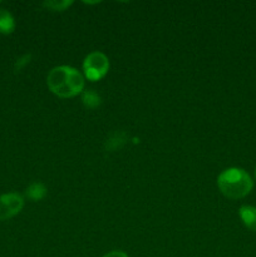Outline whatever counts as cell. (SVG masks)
<instances>
[{
    "label": "cell",
    "instance_id": "obj_5",
    "mask_svg": "<svg viewBox=\"0 0 256 257\" xmlns=\"http://www.w3.org/2000/svg\"><path fill=\"white\" fill-rule=\"evenodd\" d=\"M243 225L250 230L256 231V207L253 206H242L238 211Z\"/></svg>",
    "mask_w": 256,
    "mask_h": 257
},
{
    "label": "cell",
    "instance_id": "obj_3",
    "mask_svg": "<svg viewBox=\"0 0 256 257\" xmlns=\"http://www.w3.org/2000/svg\"><path fill=\"white\" fill-rule=\"evenodd\" d=\"M83 70L85 77L92 82L99 80L109 70V60L107 55L100 52H93L85 57L83 62Z\"/></svg>",
    "mask_w": 256,
    "mask_h": 257
},
{
    "label": "cell",
    "instance_id": "obj_4",
    "mask_svg": "<svg viewBox=\"0 0 256 257\" xmlns=\"http://www.w3.org/2000/svg\"><path fill=\"white\" fill-rule=\"evenodd\" d=\"M24 207V198L19 193L10 192L0 196V221L17 216Z\"/></svg>",
    "mask_w": 256,
    "mask_h": 257
},
{
    "label": "cell",
    "instance_id": "obj_6",
    "mask_svg": "<svg viewBox=\"0 0 256 257\" xmlns=\"http://www.w3.org/2000/svg\"><path fill=\"white\" fill-rule=\"evenodd\" d=\"M15 29L14 17L7 9H0V34H12Z\"/></svg>",
    "mask_w": 256,
    "mask_h": 257
},
{
    "label": "cell",
    "instance_id": "obj_7",
    "mask_svg": "<svg viewBox=\"0 0 256 257\" xmlns=\"http://www.w3.org/2000/svg\"><path fill=\"white\" fill-rule=\"evenodd\" d=\"M125 142H127V135L124 132H114L105 141L104 147L107 151L113 152V151L120 150Z\"/></svg>",
    "mask_w": 256,
    "mask_h": 257
},
{
    "label": "cell",
    "instance_id": "obj_10",
    "mask_svg": "<svg viewBox=\"0 0 256 257\" xmlns=\"http://www.w3.org/2000/svg\"><path fill=\"white\" fill-rule=\"evenodd\" d=\"M72 4H73L72 0H60V2L52 0V2L43 3V7L47 8V9L53 10V12H63V10H65L67 8H69Z\"/></svg>",
    "mask_w": 256,
    "mask_h": 257
},
{
    "label": "cell",
    "instance_id": "obj_9",
    "mask_svg": "<svg viewBox=\"0 0 256 257\" xmlns=\"http://www.w3.org/2000/svg\"><path fill=\"white\" fill-rule=\"evenodd\" d=\"M83 104L85 105L89 109H94V108H98L100 104H102V98L98 93L93 92V90H85L83 92L82 95Z\"/></svg>",
    "mask_w": 256,
    "mask_h": 257
},
{
    "label": "cell",
    "instance_id": "obj_2",
    "mask_svg": "<svg viewBox=\"0 0 256 257\" xmlns=\"http://www.w3.org/2000/svg\"><path fill=\"white\" fill-rule=\"evenodd\" d=\"M217 186L223 196L231 200H238L252 190L253 182L250 175L242 168H227L217 177Z\"/></svg>",
    "mask_w": 256,
    "mask_h": 257
},
{
    "label": "cell",
    "instance_id": "obj_8",
    "mask_svg": "<svg viewBox=\"0 0 256 257\" xmlns=\"http://www.w3.org/2000/svg\"><path fill=\"white\" fill-rule=\"evenodd\" d=\"M47 195V188L43 183L34 182L27 188V196L33 201H40Z\"/></svg>",
    "mask_w": 256,
    "mask_h": 257
},
{
    "label": "cell",
    "instance_id": "obj_13",
    "mask_svg": "<svg viewBox=\"0 0 256 257\" xmlns=\"http://www.w3.org/2000/svg\"><path fill=\"white\" fill-rule=\"evenodd\" d=\"M255 178H256V167H255Z\"/></svg>",
    "mask_w": 256,
    "mask_h": 257
},
{
    "label": "cell",
    "instance_id": "obj_1",
    "mask_svg": "<svg viewBox=\"0 0 256 257\" xmlns=\"http://www.w3.org/2000/svg\"><path fill=\"white\" fill-rule=\"evenodd\" d=\"M47 84L58 97L72 98L83 90L84 78L74 68L60 65L50 70L47 77Z\"/></svg>",
    "mask_w": 256,
    "mask_h": 257
},
{
    "label": "cell",
    "instance_id": "obj_12",
    "mask_svg": "<svg viewBox=\"0 0 256 257\" xmlns=\"http://www.w3.org/2000/svg\"><path fill=\"white\" fill-rule=\"evenodd\" d=\"M103 257H128L127 253H124L123 251H112V252L105 253Z\"/></svg>",
    "mask_w": 256,
    "mask_h": 257
},
{
    "label": "cell",
    "instance_id": "obj_11",
    "mask_svg": "<svg viewBox=\"0 0 256 257\" xmlns=\"http://www.w3.org/2000/svg\"><path fill=\"white\" fill-rule=\"evenodd\" d=\"M30 59H32V55L30 54H25V55H23V57H20L14 65L15 72H19V70H22L23 68H24L25 65L30 62Z\"/></svg>",
    "mask_w": 256,
    "mask_h": 257
}]
</instances>
